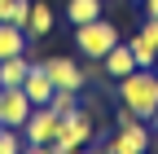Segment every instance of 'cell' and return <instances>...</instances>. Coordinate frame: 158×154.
Instances as JSON below:
<instances>
[{
	"label": "cell",
	"mask_w": 158,
	"mask_h": 154,
	"mask_svg": "<svg viewBox=\"0 0 158 154\" xmlns=\"http://www.w3.org/2000/svg\"><path fill=\"white\" fill-rule=\"evenodd\" d=\"M118 101H123L136 119L149 123V114L158 110V75H154V66H136L132 75H123V79H118Z\"/></svg>",
	"instance_id": "cell-1"
},
{
	"label": "cell",
	"mask_w": 158,
	"mask_h": 154,
	"mask_svg": "<svg viewBox=\"0 0 158 154\" xmlns=\"http://www.w3.org/2000/svg\"><path fill=\"white\" fill-rule=\"evenodd\" d=\"M114 44H118V27L106 22V13L92 18V22H84V27H75V53L88 57V62H101Z\"/></svg>",
	"instance_id": "cell-2"
},
{
	"label": "cell",
	"mask_w": 158,
	"mask_h": 154,
	"mask_svg": "<svg viewBox=\"0 0 158 154\" xmlns=\"http://www.w3.org/2000/svg\"><path fill=\"white\" fill-rule=\"evenodd\" d=\"M149 141H154V128H145V119H136V114L123 106L118 110V137H110L106 150H114V154H145Z\"/></svg>",
	"instance_id": "cell-3"
},
{
	"label": "cell",
	"mask_w": 158,
	"mask_h": 154,
	"mask_svg": "<svg viewBox=\"0 0 158 154\" xmlns=\"http://www.w3.org/2000/svg\"><path fill=\"white\" fill-rule=\"evenodd\" d=\"M92 137H97V123H92V114H88V110H70V114H62L57 141H53L48 150H57V154H70V150H84Z\"/></svg>",
	"instance_id": "cell-4"
},
{
	"label": "cell",
	"mask_w": 158,
	"mask_h": 154,
	"mask_svg": "<svg viewBox=\"0 0 158 154\" xmlns=\"http://www.w3.org/2000/svg\"><path fill=\"white\" fill-rule=\"evenodd\" d=\"M57 128H62V114H57L53 106H35L27 114V123H22V141L31 150H48L57 141Z\"/></svg>",
	"instance_id": "cell-5"
},
{
	"label": "cell",
	"mask_w": 158,
	"mask_h": 154,
	"mask_svg": "<svg viewBox=\"0 0 158 154\" xmlns=\"http://www.w3.org/2000/svg\"><path fill=\"white\" fill-rule=\"evenodd\" d=\"M40 66L48 71V79H53L57 88H84V79H88V71L79 66L75 57H62V53H57V57H44Z\"/></svg>",
	"instance_id": "cell-6"
},
{
	"label": "cell",
	"mask_w": 158,
	"mask_h": 154,
	"mask_svg": "<svg viewBox=\"0 0 158 154\" xmlns=\"http://www.w3.org/2000/svg\"><path fill=\"white\" fill-rule=\"evenodd\" d=\"M31 110L35 106L27 97V88H0V123H5V128H22Z\"/></svg>",
	"instance_id": "cell-7"
},
{
	"label": "cell",
	"mask_w": 158,
	"mask_h": 154,
	"mask_svg": "<svg viewBox=\"0 0 158 154\" xmlns=\"http://www.w3.org/2000/svg\"><path fill=\"white\" fill-rule=\"evenodd\" d=\"M27 97H31V106H48L53 101V92H57V84L48 79V71L40 66V62H31V75H27Z\"/></svg>",
	"instance_id": "cell-8"
},
{
	"label": "cell",
	"mask_w": 158,
	"mask_h": 154,
	"mask_svg": "<svg viewBox=\"0 0 158 154\" xmlns=\"http://www.w3.org/2000/svg\"><path fill=\"white\" fill-rule=\"evenodd\" d=\"M31 75V57L18 53V57H0V88H22Z\"/></svg>",
	"instance_id": "cell-9"
},
{
	"label": "cell",
	"mask_w": 158,
	"mask_h": 154,
	"mask_svg": "<svg viewBox=\"0 0 158 154\" xmlns=\"http://www.w3.org/2000/svg\"><path fill=\"white\" fill-rule=\"evenodd\" d=\"M57 27V13L53 5H44V0H31V18H27V35L31 40H44V35Z\"/></svg>",
	"instance_id": "cell-10"
},
{
	"label": "cell",
	"mask_w": 158,
	"mask_h": 154,
	"mask_svg": "<svg viewBox=\"0 0 158 154\" xmlns=\"http://www.w3.org/2000/svg\"><path fill=\"white\" fill-rule=\"evenodd\" d=\"M31 49V35L27 27H13V22H0V57H18Z\"/></svg>",
	"instance_id": "cell-11"
},
{
	"label": "cell",
	"mask_w": 158,
	"mask_h": 154,
	"mask_svg": "<svg viewBox=\"0 0 158 154\" xmlns=\"http://www.w3.org/2000/svg\"><path fill=\"white\" fill-rule=\"evenodd\" d=\"M101 66L114 75V79H123V75H132V71H136V57H132V49H127L123 40H118V44H114V49L101 57Z\"/></svg>",
	"instance_id": "cell-12"
},
{
	"label": "cell",
	"mask_w": 158,
	"mask_h": 154,
	"mask_svg": "<svg viewBox=\"0 0 158 154\" xmlns=\"http://www.w3.org/2000/svg\"><path fill=\"white\" fill-rule=\"evenodd\" d=\"M101 13H106V0H66V22L70 27H84Z\"/></svg>",
	"instance_id": "cell-13"
},
{
	"label": "cell",
	"mask_w": 158,
	"mask_h": 154,
	"mask_svg": "<svg viewBox=\"0 0 158 154\" xmlns=\"http://www.w3.org/2000/svg\"><path fill=\"white\" fill-rule=\"evenodd\" d=\"M127 49H132V57H136V66H154V62H158V49L149 44L145 31H136L132 40H127Z\"/></svg>",
	"instance_id": "cell-14"
},
{
	"label": "cell",
	"mask_w": 158,
	"mask_h": 154,
	"mask_svg": "<svg viewBox=\"0 0 158 154\" xmlns=\"http://www.w3.org/2000/svg\"><path fill=\"white\" fill-rule=\"evenodd\" d=\"M48 106H53L57 114H70V110H79V88H57Z\"/></svg>",
	"instance_id": "cell-15"
},
{
	"label": "cell",
	"mask_w": 158,
	"mask_h": 154,
	"mask_svg": "<svg viewBox=\"0 0 158 154\" xmlns=\"http://www.w3.org/2000/svg\"><path fill=\"white\" fill-rule=\"evenodd\" d=\"M27 141H22V128H5L0 123V154H18Z\"/></svg>",
	"instance_id": "cell-16"
},
{
	"label": "cell",
	"mask_w": 158,
	"mask_h": 154,
	"mask_svg": "<svg viewBox=\"0 0 158 154\" xmlns=\"http://www.w3.org/2000/svg\"><path fill=\"white\" fill-rule=\"evenodd\" d=\"M31 18V0H9V13L0 18V22H13V27H27Z\"/></svg>",
	"instance_id": "cell-17"
},
{
	"label": "cell",
	"mask_w": 158,
	"mask_h": 154,
	"mask_svg": "<svg viewBox=\"0 0 158 154\" xmlns=\"http://www.w3.org/2000/svg\"><path fill=\"white\" fill-rule=\"evenodd\" d=\"M141 31H145V35H149V44H154V49H158V18H145V27H141Z\"/></svg>",
	"instance_id": "cell-18"
},
{
	"label": "cell",
	"mask_w": 158,
	"mask_h": 154,
	"mask_svg": "<svg viewBox=\"0 0 158 154\" xmlns=\"http://www.w3.org/2000/svg\"><path fill=\"white\" fill-rule=\"evenodd\" d=\"M145 18H158V0H145Z\"/></svg>",
	"instance_id": "cell-19"
},
{
	"label": "cell",
	"mask_w": 158,
	"mask_h": 154,
	"mask_svg": "<svg viewBox=\"0 0 158 154\" xmlns=\"http://www.w3.org/2000/svg\"><path fill=\"white\" fill-rule=\"evenodd\" d=\"M149 128H154V137H158V110H154V114H149Z\"/></svg>",
	"instance_id": "cell-20"
},
{
	"label": "cell",
	"mask_w": 158,
	"mask_h": 154,
	"mask_svg": "<svg viewBox=\"0 0 158 154\" xmlns=\"http://www.w3.org/2000/svg\"><path fill=\"white\" fill-rule=\"evenodd\" d=\"M5 13H9V0H0V18H5Z\"/></svg>",
	"instance_id": "cell-21"
},
{
	"label": "cell",
	"mask_w": 158,
	"mask_h": 154,
	"mask_svg": "<svg viewBox=\"0 0 158 154\" xmlns=\"http://www.w3.org/2000/svg\"><path fill=\"white\" fill-rule=\"evenodd\" d=\"M154 75H158V62H154Z\"/></svg>",
	"instance_id": "cell-22"
}]
</instances>
